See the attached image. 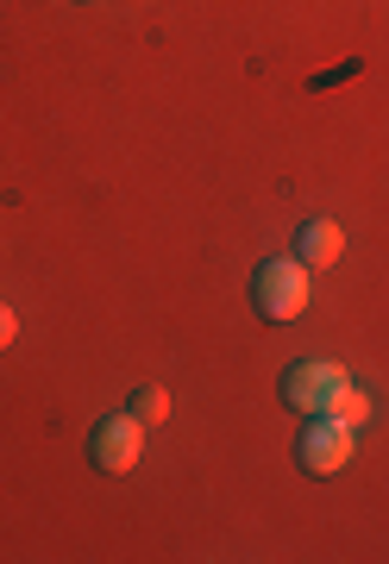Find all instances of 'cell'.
<instances>
[{"mask_svg": "<svg viewBox=\"0 0 389 564\" xmlns=\"http://www.w3.org/2000/svg\"><path fill=\"white\" fill-rule=\"evenodd\" d=\"M251 307H258L270 326L302 321L307 314V263L302 258H264L251 270Z\"/></svg>", "mask_w": 389, "mask_h": 564, "instance_id": "cell-1", "label": "cell"}, {"mask_svg": "<svg viewBox=\"0 0 389 564\" xmlns=\"http://www.w3.org/2000/svg\"><path fill=\"white\" fill-rule=\"evenodd\" d=\"M339 251H346V232H339V220H302L295 226V258L307 263V270H327V263H339Z\"/></svg>", "mask_w": 389, "mask_h": 564, "instance_id": "cell-5", "label": "cell"}, {"mask_svg": "<svg viewBox=\"0 0 389 564\" xmlns=\"http://www.w3.org/2000/svg\"><path fill=\"white\" fill-rule=\"evenodd\" d=\"M352 377H346V364H333V358H302V364H289L283 377H277V395H283V408L289 414H327L333 408V395L346 389Z\"/></svg>", "mask_w": 389, "mask_h": 564, "instance_id": "cell-2", "label": "cell"}, {"mask_svg": "<svg viewBox=\"0 0 389 564\" xmlns=\"http://www.w3.org/2000/svg\"><path fill=\"white\" fill-rule=\"evenodd\" d=\"M139 458H144V421L139 414H101V421L88 426V464H95V470L126 477Z\"/></svg>", "mask_w": 389, "mask_h": 564, "instance_id": "cell-3", "label": "cell"}, {"mask_svg": "<svg viewBox=\"0 0 389 564\" xmlns=\"http://www.w3.org/2000/svg\"><path fill=\"white\" fill-rule=\"evenodd\" d=\"M327 414H333V421H346V426H365V421H370V395H365L358 383H346L339 395H333Z\"/></svg>", "mask_w": 389, "mask_h": 564, "instance_id": "cell-7", "label": "cell"}, {"mask_svg": "<svg viewBox=\"0 0 389 564\" xmlns=\"http://www.w3.org/2000/svg\"><path fill=\"white\" fill-rule=\"evenodd\" d=\"M13 339H20V314H13V307L0 302V351H7Z\"/></svg>", "mask_w": 389, "mask_h": 564, "instance_id": "cell-8", "label": "cell"}, {"mask_svg": "<svg viewBox=\"0 0 389 564\" xmlns=\"http://www.w3.org/2000/svg\"><path fill=\"white\" fill-rule=\"evenodd\" d=\"M126 414H139L144 426H158L170 414V395L158 383H139V389H132V402H126Z\"/></svg>", "mask_w": 389, "mask_h": 564, "instance_id": "cell-6", "label": "cell"}, {"mask_svg": "<svg viewBox=\"0 0 389 564\" xmlns=\"http://www.w3.org/2000/svg\"><path fill=\"white\" fill-rule=\"evenodd\" d=\"M295 464H302L307 477H333V470H346L352 464V426L333 421V414H307L302 440H295Z\"/></svg>", "mask_w": 389, "mask_h": 564, "instance_id": "cell-4", "label": "cell"}]
</instances>
